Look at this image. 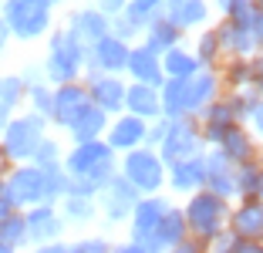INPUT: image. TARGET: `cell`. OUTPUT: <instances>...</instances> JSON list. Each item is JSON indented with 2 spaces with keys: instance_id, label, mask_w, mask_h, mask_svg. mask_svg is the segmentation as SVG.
I'll use <instances>...</instances> for the list:
<instances>
[{
  "instance_id": "obj_32",
  "label": "cell",
  "mask_w": 263,
  "mask_h": 253,
  "mask_svg": "<svg viewBox=\"0 0 263 253\" xmlns=\"http://www.w3.org/2000/svg\"><path fill=\"white\" fill-rule=\"evenodd\" d=\"M216 75L223 92H247L253 84V64H250V58H226L216 68Z\"/></svg>"
},
{
  "instance_id": "obj_36",
  "label": "cell",
  "mask_w": 263,
  "mask_h": 253,
  "mask_svg": "<svg viewBox=\"0 0 263 253\" xmlns=\"http://www.w3.org/2000/svg\"><path fill=\"white\" fill-rule=\"evenodd\" d=\"M0 246H10L14 253L31 250V237H27V220H24L21 209H14L7 220H0Z\"/></svg>"
},
{
  "instance_id": "obj_12",
  "label": "cell",
  "mask_w": 263,
  "mask_h": 253,
  "mask_svg": "<svg viewBox=\"0 0 263 253\" xmlns=\"http://www.w3.org/2000/svg\"><path fill=\"white\" fill-rule=\"evenodd\" d=\"M85 84H88V95H91V105L98 112H105L108 118L125 112V88H128V78L125 75H98V71H88Z\"/></svg>"
},
{
  "instance_id": "obj_35",
  "label": "cell",
  "mask_w": 263,
  "mask_h": 253,
  "mask_svg": "<svg viewBox=\"0 0 263 253\" xmlns=\"http://www.w3.org/2000/svg\"><path fill=\"white\" fill-rule=\"evenodd\" d=\"M58 213H61V220L68 223V226H88V223L98 220V203L91 200V196H64L61 203H58Z\"/></svg>"
},
{
  "instance_id": "obj_20",
  "label": "cell",
  "mask_w": 263,
  "mask_h": 253,
  "mask_svg": "<svg viewBox=\"0 0 263 253\" xmlns=\"http://www.w3.org/2000/svg\"><path fill=\"white\" fill-rule=\"evenodd\" d=\"M125 78L139 84H152V88H162L165 75H162V54H155L148 44H132L128 47V68H125Z\"/></svg>"
},
{
  "instance_id": "obj_26",
  "label": "cell",
  "mask_w": 263,
  "mask_h": 253,
  "mask_svg": "<svg viewBox=\"0 0 263 253\" xmlns=\"http://www.w3.org/2000/svg\"><path fill=\"white\" fill-rule=\"evenodd\" d=\"M108 122L111 118L91 105L88 112H81V115L74 118V125H71L68 132H64V135H68V146H81V142H98V138H105Z\"/></svg>"
},
{
  "instance_id": "obj_54",
  "label": "cell",
  "mask_w": 263,
  "mask_h": 253,
  "mask_svg": "<svg viewBox=\"0 0 263 253\" xmlns=\"http://www.w3.org/2000/svg\"><path fill=\"white\" fill-rule=\"evenodd\" d=\"M10 41H14V38H10V31H7V24L0 21V54L7 51V44H10Z\"/></svg>"
},
{
  "instance_id": "obj_13",
  "label": "cell",
  "mask_w": 263,
  "mask_h": 253,
  "mask_svg": "<svg viewBox=\"0 0 263 253\" xmlns=\"http://www.w3.org/2000/svg\"><path fill=\"white\" fill-rule=\"evenodd\" d=\"M24 220H27L31 250L47 246V243H58V240H64V233H68V223L61 220L58 206H51V203H41V206L24 209Z\"/></svg>"
},
{
  "instance_id": "obj_10",
  "label": "cell",
  "mask_w": 263,
  "mask_h": 253,
  "mask_svg": "<svg viewBox=\"0 0 263 253\" xmlns=\"http://www.w3.org/2000/svg\"><path fill=\"white\" fill-rule=\"evenodd\" d=\"M91 108V95H88V84L85 78L81 81H71V84H54V105H51V129L58 132H68L74 125V118L81 112Z\"/></svg>"
},
{
  "instance_id": "obj_31",
  "label": "cell",
  "mask_w": 263,
  "mask_h": 253,
  "mask_svg": "<svg viewBox=\"0 0 263 253\" xmlns=\"http://www.w3.org/2000/svg\"><path fill=\"white\" fill-rule=\"evenodd\" d=\"M199 71H202V68H199V61H196L193 47H186V44H179V47H172V51L162 54V75H165V78L189 81V78H196Z\"/></svg>"
},
{
  "instance_id": "obj_37",
  "label": "cell",
  "mask_w": 263,
  "mask_h": 253,
  "mask_svg": "<svg viewBox=\"0 0 263 253\" xmlns=\"http://www.w3.org/2000/svg\"><path fill=\"white\" fill-rule=\"evenodd\" d=\"M51 105H54V84L47 81L24 84V112H34V115L51 122Z\"/></svg>"
},
{
  "instance_id": "obj_19",
  "label": "cell",
  "mask_w": 263,
  "mask_h": 253,
  "mask_svg": "<svg viewBox=\"0 0 263 253\" xmlns=\"http://www.w3.org/2000/svg\"><path fill=\"white\" fill-rule=\"evenodd\" d=\"M202 179H206L202 155L172 162V166L165 169V192H169V196H179V200H186V196H193V192L202 189Z\"/></svg>"
},
{
  "instance_id": "obj_58",
  "label": "cell",
  "mask_w": 263,
  "mask_h": 253,
  "mask_svg": "<svg viewBox=\"0 0 263 253\" xmlns=\"http://www.w3.org/2000/svg\"><path fill=\"white\" fill-rule=\"evenodd\" d=\"M61 4H64V0H54V7H61Z\"/></svg>"
},
{
  "instance_id": "obj_6",
  "label": "cell",
  "mask_w": 263,
  "mask_h": 253,
  "mask_svg": "<svg viewBox=\"0 0 263 253\" xmlns=\"http://www.w3.org/2000/svg\"><path fill=\"white\" fill-rule=\"evenodd\" d=\"M165 162L155 149H132V152L118 155V176H125L142 196H155L165 192Z\"/></svg>"
},
{
  "instance_id": "obj_40",
  "label": "cell",
  "mask_w": 263,
  "mask_h": 253,
  "mask_svg": "<svg viewBox=\"0 0 263 253\" xmlns=\"http://www.w3.org/2000/svg\"><path fill=\"white\" fill-rule=\"evenodd\" d=\"M64 152H68V146H64L61 138L51 132V135H47L44 142L34 149L31 162H34V166H41V169H44V166H61V162H64Z\"/></svg>"
},
{
  "instance_id": "obj_61",
  "label": "cell",
  "mask_w": 263,
  "mask_h": 253,
  "mask_svg": "<svg viewBox=\"0 0 263 253\" xmlns=\"http://www.w3.org/2000/svg\"><path fill=\"white\" fill-rule=\"evenodd\" d=\"M24 253H37V250H24Z\"/></svg>"
},
{
  "instance_id": "obj_53",
  "label": "cell",
  "mask_w": 263,
  "mask_h": 253,
  "mask_svg": "<svg viewBox=\"0 0 263 253\" xmlns=\"http://www.w3.org/2000/svg\"><path fill=\"white\" fill-rule=\"evenodd\" d=\"M253 38H256V47H263V10H256V21H253Z\"/></svg>"
},
{
  "instance_id": "obj_9",
  "label": "cell",
  "mask_w": 263,
  "mask_h": 253,
  "mask_svg": "<svg viewBox=\"0 0 263 253\" xmlns=\"http://www.w3.org/2000/svg\"><path fill=\"white\" fill-rule=\"evenodd\" d=\"M4 192L7 200L14 203V209H31L44 203V172H41L34 162H21V166H10L7 176H4Z\"/></svg>"
},
{
  "instance_id": "obj_33",
  "label": "cell",
  "mask_w": 263,
  "mask_h": 253,
  "mask_svg": "<svg viewBox=\"0 0 263 253\" xmlns=\"http://www.w3.org/2000/svg\"><path fill=\"white\" fill-rule=\"evenodd\" d=\"M193 54H196V61H199L202 71H216L219 64L226 61V54H223V47H219V38H216V31H213V24L202 27V31H196Z\"/></svg>"
},
{
  "instance_id": "obj_30",
  "label": "cell",
  "mask_w": 263,
  "mask_h": 253,
  "mask_svg": "<svg viewBox=\"0 0 263 253\" xmlns=\"http://www.w3.org/2000/svg\"><path fill=\"white\" fill-rule=\"evenodd\" d=\"M148 21H152V17H148L145 10H139V7L128 4L118 17H111V34H115L118 41H125V44H139L142 34H145V27H148Z\"/></svg>"
},
{
  "instance_id": "obj_56",
  "label": "cell",
  "mask_w": 263,
  "mask_h": 253,
  "mask_svg": "<svg viewBox=\"0 0 263 253\" xmlns=\"http://www.w3.org/2000/svg\"><path fill=\"white\" fill-rule=\"evenodd\" d=\"M7 169H10V166H7L4 159H0V183H4V176H7Z\"/></svg>"
},
{
  "instance_id": "obj_3",
  "label": "cell",
  "mask_w": 263,
  "mask_h": 253,
  "mask_svg": "<svg viewBox=\"0 0 263 253\" xmlns=\"http://www.w3.org/2000/svg\"><path fill=\"white\" fill-rule=\"evenodd\" d=\"M61 166L71 179H88L98 192L111 176H118V155L108 149L105 138H98V142H81V146H68Z\"/></svg>"
},
{
  "instance_id": "obj_41",
  "label": "cell",
  "mask_w": 263,
  "mask_h": 253,
  "mask_svg": "<svg viewBox=\"0 0 263 253\" xmlns=\"http://www.w3.org/2000/svg\"><path fill=\"white\" fill-rule=\"evenodd\" d=\"M219 17H226V21H233V24H240V27H250V31H253L256 4H253V0H230V4H226V10Z\"/></svg>"
},
{
  "instance_id": "obj_60",
  "label": "cell",
  "mask_w": 263,
  "mask_h": 253,
  "mask_svg": "<svg viewBox=\"0 0 263 253\" xmlns=\"http://www.w3.org/2000/svg\"><path fill=\"white\" fill-rule=\"evenodd\" d=\"M0 14H4V0H0Z\"/></svg>"
},
{
  "instance_id": "obj_43",
  "label": "cell",
  "mask_w": 263,
  "mask_h": 253,
  "mask_svg": "<svg viewBox=\"0 0 263 253\" xmlns=\"http://www.w3.org/2000/svg\"><path fill=\"white\" fill-rule=\"evenodd\" d=\"M78 246H81V253H111L108 237H85V240H78Z\"/></svg>"
},
{
  "instance_id": "obj_1",
  "label": "cell",
  "mask_w": 263,
  "mask_h": 253,
  "mask_svg": "<svg viewBox=\"0 0 263 253\" xmlns=\"http://www.w3.org/2000/svg\"><path fill=\"white\" fill-rule=\"evenodd\" d=\"M41 71H44L47 84H71L81 81L88 68V51L71 38L68 27H54L47 34V51L41 58Z\"/></svg>"
},
{
  "instance_id": "obj_21",
  "label": "cell",
  "mask_w": 263,
  "mask_h": 253,
  "mask_svg": "<svg viewBox=\"0 0 263 253\" xmlns=\"http://www.w3.org/2000/svg\"><path fill=\"white\" fill-rule=\"evenodd\" d=\"M172 203H176V200H172L169 192L142 196V200L135 203V209H132V216H128V240H142V237H145V233L155 226V223L169 213Z\"/></svg>"
},
{
  "instance_id": "obj_52",
  "label": "cell",
  "mask_w": 263,
  "mask_h": 253,
  "mask_svg": "<svg viewBox=\"0 0 263 253\" xmlns=\"http://www.w3.org/2000/svg\"><path fill=\"white\" fill-rule=\"evenodd\" d=\"M14 213V203L7 200V192H4V183H0V220H7Z\"/></svg>"
},
{
  "instance_id": "obj_14",
  "label": "cell",
  "mask_w": 263,
  "mask_h": 253,
  "mask_svg": "<svg viewBox=\"0 0 263 253\" xmlns=\"http://www.w3.org/2000/svg\"><path fill=\"white\" fill-rule=\"evenodd\" d=\"M64 27H68L71 38H74L78 44L88 51V47H95L101 38H108V34H111V17H105L101 10H95L91 4H85V7L68 10V21H64Z\"/></svg>"
},
{
  "instance_id": "obj_25",
  "label": "cell",
  "mask_w": 263,
  "mask_h": 253,
  "mask_svg": "<svg viewBox=\"0 0 263 253\" xmlns=\"http://www.w3.org/2000/svg\"><path fill=\"white\" fill-rule=\"evenodd\" d=\"M125 112H128V115H135V118H145V122L162 118L159 88H152V84H139V81H128V88H125Z\"/></svg>"
},
{
  "instance_id": "obj_17",
  "label": "cell",
  "mask_w": 263,
  "mask_h": 253,
  "mask_svg": "<svg viewBox=\"0 0 263 253\" xmlns=\"http://www.w3.org/2000/svg\"><path fill=\"white\" fill-rule=\"evenodd\" d=\"M128 47L125 41H118L115 34H108V38H101L95 47H88V71H98V75H125V68H128Z\"/></svg>"
},
{
  "instance_id": "obj_46",
  "label": "cell",
  "mask_w": 263,
  "mask_h": 253,
  "mask_svg": "<svg viewBox=\"0 0 263 253\" xmlns=\"http://www.w3.org/2000/svg\"><path fill=\"white\" fill-rule=\"evenodd\" d=\"M250 64H253V84H250V88H253V92L263 98V47L253 54V58H250Z\"/></svg>"
},
{
  "instance_id": "obj_24",
  "label": "cell",
  "mask_w": 263,
  "mask_h": 253,
  "mask_svg": "<svg viewBox=\"0 0 263 253\" xmlns=\"http://www.w3.org/2000/svg\"><path fill=\"white\" fill-rule=\"evenodd\" d=\"M213 31H216L219 38V47H223L226 58H253L260 47H256V38L250 27H240V24L226 21V17H219L216 24H213Z\"/></svg>"
},
{
  "instance_id": "obj_23",
  "label": "cell",
  "mask_w": 263,
  "mask_h": 253,
  "mask_svg": "<svg viewBox=\"0 0 263 253\" xmlns=\"http://www.w3.org/2000/svg\"><path fill=\"white\" fill-rule=\"evenodd\" d=\"M216 149L233 162V166H247V162H256V159L263 155L260 138H256L253 132L247 129V125H233V129L223 135V142H219Z\"/></svg>"
},
{
  "instance_id": "obj_57",
  "label": "cell",
  "mask_w": 263,
  "mask_h": 253,
  "mask_svg": "<svg viewBox=\"0 0 263 253\" xmlns=\"http://www.w3.org/2000/svg\"><path fill=\"white\" fill-rule=\"evenodd\" d=\"M0 253H14V250H10V246H0Z\"/></svg>"
},
{
  "instance_id": "obj_47",
  "label": "cell",
  "mask_w": 263,
  "mask_h": 253,
  "mask_svg": "<svg viewBox=\"0 0 263 253\" xmlns=\"http://www.w3.org/2000/svg\"><path fill=\"white\" fill-rule=\"evenodd\" d=\"M37 253H81V246H78V240H58V243L37 246Z\"/></svg>"
},
{
  "instance_id": "obj_39",
  "label": "cell",
  "mask_w": 263,
  "mask_h": 253,
  "mask_svg": "<svg viewBox=\"0 0 263 253\" xmlns=\"http://www.w3.org/2000/svg\"><path fill=\"white\" fill-rule=\"evenodd\" d=\"M41 169V166H37ZM44 203L58 206V203L68 196V186H71V176L64 172V166H44Z\"/></svg>"
},
{
  "instance_id": "obj_22",
  "label": "cell",
  "mask_w": 263,
  "mask_h": 253,
  "mask_svg": "<svg viewBox=\"0 0 263 253\" xmlns=\"http://www.w3.org/2000/svg\"><path fill=\"white\" fill-rule=\"evenodd\" d=\"M226 230L240 240H260L263 243V200H236L230 209Z\"/></svg>"
},
{
  "instance_id": "obj_45",
  "label": "cell",
  "mask_w": 263,
  "mask_h": 253,
  "mask_svg": "<svg viewBox=\"0 0 263 253\" xmlns=\"http://www.w3.org/2000/svg\"><path fill=\"white\" fill-rule=\"evenodd\" d=\"M91 7L101 10L105 17H118L125 7H128V0H91Z\"/></svg>"
},
{
  "instance_id": "obj_55",
  "label": "cell",
  "mask_w": 263,
  "mask_h": 253,
  "mask_svg": "<svg viewBox=\"0 0 263 253\" xmlns=\"http://www.w3.org/2000/svg\"><path fill=\"white\" fill-rule=\"evenodd\" d=\"M209 4H213V10H219V14H223V10H226V4H230V0H209Z\"/></svg>"
},
{
  "instance_id": "obj_5",
  "label": "cell",
  "mask_w": 263,
  "mask_h": 253,
  "mask_svg": "<svg viewBox=\"0 0 263 253\" xmlns=\"http://www.w3.org/2000/svg\"><path fill=\"white\" fill-rule=\"evenodd\" d=\"M51 135V122L34 112H17L7 122V129L0 132V159L7 166H21V162H31L34 149Z\"/></svg>"
},
{
  "instance_id": "obj_59",
  "label": "cell",
  "mask_w": 263,
  "mask_h": 253,
  "mask_svg": "<svg viewBox=\"0 0 263 253\" xmlns=\"http://www.w3.org/2000/svg\"><path fill=\"white\" fill-rule=\"evenodd\" d=\"M260 162H263V159H260ZM260 200H263V186H260Z\"/></svg>"
},
{
  "instance_id": "obj_29",
  "label": "cell",
  "mask_w": 263,
  "mask_h": 253,
  "mask_svg": "<svg viewBox=\"0 0 263 253\" xmlns=\"http://www.w3.org/2000/svg\"><path fill=\"white\" fill-rule=\"evenodd\" d=\"M159 105H162V118H182V115H189V81L165 78L162 88H159Z\"/></svg>"
},
{
  "instance_id": "obj_42",
  "label": "cell",
  "mask_w": 263,
  "mask_h": 253,
  "mask_svg": "<svg viewBox=\"0 0 263 253\" xmlns=\"http://www.w3.org/2000/svg\"><path fill=\"white\" fill-rule=\"evenodd\" d=\"M165 129H169V118H155V122H148L145 149H155V152H159V146H162V138H165Z\"/></svg>"
},
{
  "instance_id": "obj_44",
  "label": "cell",
  "mask_w": 263,
  "mask_h": 253,
  "mask_svg": "<svg viewBox=\"0 0 263 253\" xmlns=\"http://www.w3.org/2000/svg\"><path fill=\"white\" fill-rule=\"evenodd\" d=\"M247 129L260 138V146H263V98L253 105V112H250V118H247Z\"/></svg>"
},
{
  "instance_id": "obj_8",
  "label": "cell",
  "mask_w": 263,
  "mask_h": 253,
  "mask_svg": "<svg viewBox=\"0 0 263 253\" xmlns=\"http://www.w3.org/2000/svg\"><path fill=\"white\" fill-rule=\"evenodd\" d=\"M139 200H142V192L135 189L128 179L111 176L108 183L101 186V192L95 196V203H98V220L105 223V226H125Z\"/></svg>"
},
{
  "instance_id": "obj_4",
  "label": "cell",
  "mask_w": 263,
  "mask_h": 253,
  "mask_svg": "<svg viewBox=\"0 0 263 253\" xmlns=\"http://www.w3.org/2000/svg\"><path fill=\"white\" fill-rule=\"evenodd\" d=\"M179 206H182V216H186L189 237L202 240V243L216 240L219 233L230 226L233 203L223 200V196H216V192H209V189H199V192H193V196H186Z\"/></svg>"
},
{
  "instance_id": "obj_2",
  "label": "cell",
  "mask_w": 263,
  "mask_h": 253,
  "mask_svg": "<svg viewBox=\"0 0 263 253\" xmlns=\"http://www.w3.org/2000/svg\"><path fill=\"white\" fill-rule=\"evenodd\" d=\"M54 0H4L0 21L7 24L14 41L34 44L54 31Z\"/></svg>"
},
{
  "instance_id": "obj_50",
  "label": "cell",
  "mask_w": 263,
  "mask_h": 253,
  "mask_svg": "<svg viewBox=\"0 0 263 253\" xmlns=\"http://www.w3.org/2000/svg\"><path fill=\"white\" fill-rule=\"evenodd\" d=\"M128 4H132V7H139V10H145L148 17L159 14V10L165 7V0H128Z\"/></svg>"
},
{
  "instance_id": "obj_16",
  "label": "cell",
  "mask_w": 263,
  "mask_h": 253,
  "mask_svg": "<svg viewBox=\"0 0 263 253\" xmlns=\"http://www.w3.org/2000/svg\"><path fill=\"white\" fill-rule=\"evenodd\" d=\"M145 135H148V122L145 118H135V115H128V112H122V115H115L108 122L105 142H108V149L115 155H125V152H132V149L145 146Z\"/></svg>"
},
{
  "instance_id": "obj_18",
  "label": "cell",
  "mask_w": 263,
  "mask_h": 253,
  "mask_svg": "<svg viewBox=\"0 0 263 253\" xmlns=\"http://www.w3.org/2000/svg\"><path fill=\"white\" fill-rule=\"evenodd\" d=\"M162 17L169 24H176L182 34L202 31V27L213 24V4L209 0H165Z\"/></svg>"
},
{
  "instance_id": "obj_27",
  "label": "cell",
  "mask_w": 263,
  "mask_h": 253,
  "mask_svg": "<svg viewBox=\"0 0 263 253\" xmlns=\"http://www.w3.org/2000/svg\"><path fill=\"white\" fill-rule=\"evenodd\" d=\"M142 44H148L155 54H165V51H172V47L186 44V34L179 31L176 24L165 21L162 10H159V14H152V21H148L145 34H142Z\"/></svg>"
},
{
  "instance_id": "obj_34",
  "label": "cell",
  "mask_w": 263,
  "mask_h": 253,
  "mask_svg": "<svg viewBox=\"0 0 263 253\" xmlns=\"http://www.w3.org/2000/svg\"><path fill=\"white\" fill-rule=\"evenodd\" d=\"M24 108V81L21 75H0V132Z\"/></svg>"
},
{
  "instance_id": "obj_28",
  "label": "cell",
  "mask_w": 263,
  "mask_h": 253,
  "mask_svg": "<svg viewBox=\"0 0 263 253\" xmlns=\"http://www.w3.org/2000/svg\"><path fill=\"white\" fill-rule=\"evenodd\" d=\"M219 95H223V84L216 71H199L196 78H189V115H202Z\"/></svg>"
},
{
  "instance_id": "obj_11",
  "label": "cell",
  "mask_w": 263,
  "mask_h": 253,
  "mask_svg": "<svg viewBox=\"0 0 263 253\" xmlns=\"http://www.w3.org/2000/svg\"><path fill=\"white\" fill-rule=\"evenodd\" d=\"M186 237H189V226H186V216H182V206H179V203H172L169 213L155 223V226L142 240H135V243H139L145 253H169L172 246L182 243Z\"/></svg>"
},
{
  "instance_id": "obj_38",
  "label": "cell",
  "mask_w": 263,
  "mask_h": 253,
  "mask_svg": "<svg viewBox=\"0 0 263 253\" xmlns=\"http://www.w3.org/2000/svg\"><path fill=\"white\" fill-rule=\"evenodd\" d=\"M260 159L247 162V166H236V200H260V186H263V162Z\"/></svg>"
},
{
  "instance_id": "obj_48",
  "label": "cell",
  "mask_w": 263,
  "mask_h": 253,
  "mask_svg": "<svg viewBox=\"0 0 263 253\" xmlns=\"http://www.w3.org/2000/svg\"><path fill=\"white\" fill-rule=\"evenodd\" d=\"M206 246L209 243H202V240H196V237H186L182 243H176L169 253H206Z\"/></svg>"
},
{
  "instance_id": "obj_51",
  "label": "cell",
  "mask_w": 263,
  "mask_h": 253,
  "mask_svg": "<svg viewBox=\"0 0 263 253\" xmlns=\"http://www.w3.org/2000/svg\"><path fill=\"white\" fill-rule=\"evenodd\" d=\"M111 253H145V250H142L135 240L125 237V240H118V243H111Z\"/></svg>"
},
{
  "instance_id": "obj_49",
  "label": "cell",
  "mask_w": 263,
  "mask_h": 253,
  "mask_svg": "<svg viewBox=\"0 0 263 253\" xmlns=\"http://www.w3.org/2000/svg\"><path fill=\"white\" fill-rule=\"evenodd\" d=\"M230 253H263V243H260V240H240V237H233V250Z\"/></svg>"
},
{
  "instance_id": "obj_7",
  "label": "cell",
  "mask_w": 263,
  "mask_h": 253,
  "mask_svg": "<svg viewBox=\"0 0 263 253\" xmlns=\"http://www.w3.org/2000/svg\"><path fill=\"white\" fill-rule=\"evenodd\" d=\"M206 152L202 146V125L196 115H182V118H169V129H165V138L159 146V155H162L165 166L182 159H196V155Z\"/></svg>"
},
{
  "instance_id": "obj_15",
  "label": "cell",
  "mask_w": 263,
  "mask_h": 253,
  "mask_svg": "<svg viewBox=\"0 0 263 253\" xmlns=\"http://www.w3.org/2000/svg\"><path fill=\"white\" fill-rule=\"evenodd\" d=\"M202 166H206L202 189H209V192H216V196H223V200L236 203V166H233L219 149H206V152H202Z\"/></svg>"
}]
</instances>
